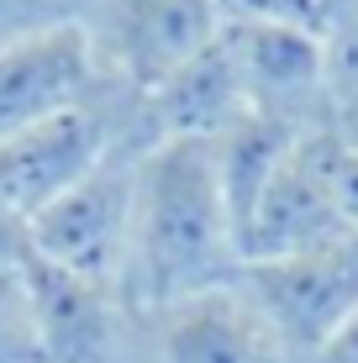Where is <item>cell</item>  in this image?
Returning a JSON list of instances; mask_svg holds the SVG:
<instances>
[{
  "label": "cell",
  "instance_id": "cell-7",
  "mask_svg": "<svg viewBox=\"0 0 358 363\" xmlns=\"http://www.w3.org/2000/svg\"><path fill=\"white\" fill-rule=\"evenodd\" d=\"M221 43L237 69L253 111H274L290 121L332 116V69H327V32L311 27H269V21H221Z\"/></svg>",
  "mask_w": 358,
  "mask_h": 363
},
{
  "label": "cell",
  "instance_id": "cell-8",
  "mask_svg": "<svg viewBox=\"0 0 358 363\" xmlns=\"http://www.w3.org/2000/svg\"><path fill=\"white\" fill-rule=\"evenodd\" d=\"M101 95V69L84 43V27L47 32L37 43L0 53V143L37 132Z\"/></svg>",
  "mask_w": 358,
  "mask_h": 363
},
{
  "label": "cell",
  "instance_id": "cell-14",
  "mask_svg": "<svg viewBox=\"0 0 358 363\" xmlns=\"http://www.w3.org/2000/svg\"><path fill=\"white\" fill-rule=\"evenodd\" d=\"M301 363H358V311L332 337H322V342H316Z\"/></svg>",
  "mask_w": 358,
  "mask_h": 363
},
{
  "label": "cell",
  "instance_id": "cell-9",
  "mask_svg": "<svg viewBox=\"0 0 358 363\" xmlns=\"http://www.w3.org/2000/svg\"><path fill=\"white\" fill-rule=\"evenodd\" d=\"M332 237H358V232L342 221L337 200H332L327 179L316 174L301 137L295 153L279 164V174L264 184V195L253 200L248 221H242V264L285 258V253H301V247L332 242Z\"/></svg>",
  "mask_w": 358,
  "mask_h": 363
},
{
  "label": "cell",
  "instance_id": "cell-5",
  "mask_svg": "<svg viewBox=\"0 0 358 363\" xmlns=\"http://www.w3.org/2000/svg\"><path fill=\"white\" fill-rule=\"evenodd\" d=\"M237 279L295 347V358H306L358 311V237H332L285 258H258L242 264Z\"/></svg>",
  "mask_w": 358,
  "mask_h": 363
},
{
  "label": "cell",
  "instance_id": "cell-15",
  "mask_svg": "<svg viewBox=\"0 0 358 363\" xmlns=\"http://www.w3.org/2000/svg\"><path fill=\"white\" fill-rule=\"evenodd\" d=\"M27 264H32L27 221H6V216H0V274H21Z\"/></svg>",
  "mask_w": 358,
  "mask_h": 363
},
{
  "label": "cell",
  "instance_id": "cell-1",
  "mask_svg": "<svg viewBox=\"0 0 358 363\" xmlns=\"http://www.w3.org/2000/svg\"><path fill=\"white\" fill-rule=\"evenodd\" d=\"M237 274L242 232L221 190L211 143L147 147L138 164V200H132V300L158 311Z\"/></svg>",
  "mask_w": 358,
  "mask_h": 363
},
{
  "label": "cell",
  "instance_id": "cell-10",
  "mask_svg": "<svg viewBox=\"0 0 358 363\" xmlns=\"http://www.w3.org/2000/svg\"><path fill=\"white\" fill-rule=\"evenodd\" d=\"M306 153H311L316 174L327 179V190H332V200H337L342 221L358 232V147L332 127V116H327L322 127L306 132Z\"/></svg>",
  "mask_w": 358,
  "mask_h": 363
},
{
  "label": "cell",
  "instance_id": "cell-2",
  "mask_svg": "<svg viewBox=\"0 0 358 363\" xmlns=\"http://www.w3.org/2000/svg\"><path fill=\"white\" fill-rule=\"evenodd\" d=\"M147 147L127 143L95 174H84L74 190L43 206L27 221L32 258L47 269H64L74 279L127 290L132 274V200H138V164ZM132 295V290H127Z\"/></svg>",
  "mask_w": 358,
  "mask_h": 363
},
{
  "label": "cell",
  "instance_id": "cell-3",
  "mask_svg": "<svg viewBox=\"0 0 358 363\" xmlns=\"http://www.w3.org/2000/svg\"><path fill=\"white\" fill-rule=\"evenodd\" d=\"M84 43L101 84L116 95H153L221 37L216 0H90Z\"/></svg>",
  "mask_w": 358,
  "mask_h": 363
},
{
  "label": "cell",
  "instance_id": "cell-6",
  "mask_svg": "<svg viewBox=\"0 0 358 363\" xmlns=\"http://www.w3.org/2000/svg\"><path fill=\"white\" fill-rule=\"evenodd\" d=\"M147 363H301L242 279L147 311Z\"/></svg>",
  "mask_w": 358,
  "mask_h": 363
},
{
  "label": "cell",
  "instance_id": "cell-11",
  "mask_svg": "<svg viewBox=\"0 0 358 363\" xmlns=\"http://www.w3.org/2000/svg\"><path fill=\"white\" fill-rule=\"evenodd\" d=\"M90 0H0V53L21 43H37L47 32L79 27Z\"/></svg>",
  "mask_w": 358,
  "mask_h": 363
},
{
  "label": "cell",
  "instance_id": "cell-4",
  "mask_svg": "<svg viewBox=\"0 0 358 363\" xmlns=\"http://www.w3.org/2000/svg\"><path fill=\"white\" fill-rule=\"evenodd\" d=\"M27 295L43 363H147V306L127 290L27 264Z\"/></svg>",
  "mask_w": 358,
  "mask_h": 363
},
{
  "label": "cell",
  "instance_id": "cell-12",
  "mask_svg": "<svg viewBox=\"0 0 358 363\" xmlns=\"http://www.w3.org/2000/svg\"><path fill=\"white\" fill-rule=\"evenodd\" d=\"M0 363H43V353H37L32 295H27V269L0 274Z\"/></svg>",
  "mask_w": 358,
  "mask_h": 363
},
{
  "label": "cell",
  "instance_id": "cell-13",
  "mask_svg": "<svg viewBox=\"0 0 358 363\" xmlns=\"http://www.w3.org/2000/svg\"><path fill=\"white\" fill-rule=\"evenodd\" d=\"M221 21H269V27H311L327 32L322 0H216Z\"/></svg>",
  "mask_w": 358,
  "mask_h": 363
},
{
  "label": "cell",
  "instance_id": "cell-16",
  "mask_svg": "<svg viewBox=\"0 0 358 363\" xmlns=\"http://www.w3.org/2000/svg\"><path fill=\"white\" fill-rule=\"evenodd\" d=\"M322 6H327V27H337V21H348L358 11V0H322Z\"/></svg>",
  "mask_w": 358,
  "mask_h": 363
}]
</instances>
